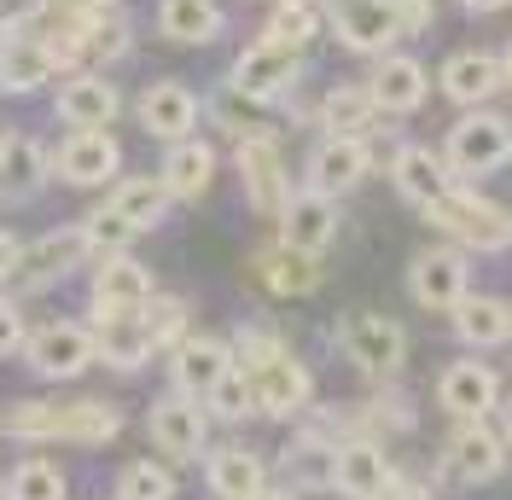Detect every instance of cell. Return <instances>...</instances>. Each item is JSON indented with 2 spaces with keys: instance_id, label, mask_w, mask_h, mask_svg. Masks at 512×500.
Instances as JSON below:
<instances>
[{
  "instance_id": "6da1fadb",
  "label": "cell",
  "mask_w": 512,
  "mask_h": 500,
  "mask_svg": "<svg viewBox=\"0 0 512 500\" xmlns=\"http://www.w3.org/2000/svg\"><path fill=\"white\" fill-rule=\"evenodd\" d=\"M431 221L443 227L448 239H460V245H472V250H507L512 245V216L501 204L478 198L472 187H448L431 204Z\"/></svg>"
},
{
  "instance_id": "7a4b0ae2",
  "label": "cell",
  "mask_w": 512,
  "mask_h": 500,
  "mask_svg": "<svg viewBox=\"0 0 512 500\" xmlns=\"http://www.w3.org/2000/svg\"><path fill=\"white\" fill-rule=\"evenodd\" d=\"M512 157V123L495 111H466L448 128V175H489Z\"/></svg>"
},
{
  "instance_id": "3957f363",
  "label": "cell",
  "mask_w": 512,
  "mask_h": 500,
  "mask_svg": "<svg viewBox=\"0 0 512 500\" xmlns=\"http://www.w3.org/2000/svg\"><path fill=\"white\" fill-rule=\"evenodd\" d=\"M338 349H344L350 367H361L367 378H390L408 361L402 326L384 320V314H344V320H338Z\"/></svg>"
},
{
  "instance_id": "277c9868",
  "label": "cell",
  "mask_w": 512,
  "mask_h": 500,
  "mask_svg": "<svg viewBox=\"0 0 512 500\" xmlns=\"http://www.w3.org/2000/svg\"><path fill=\"white\" fill-rule=\"evenodd\" d=\"M326 18H332V35H338L350 53H384V47L402 35L396 0H332Z\"/></svg>"
},
{
  "instance_id": "5b68a950",
  "label": "cell",
  "mask_w": 512,
  "mask_h": 500,
  "mask_svg": "<svg viewBox=\"0 0 512 500\" xmlns=\"http://www.w3.org/2000/svg\"><path fill=\"white\" fill-rule=\"evenodd\" d=\"M239 175H245V192L262 216H286V204L297 198L286 181V157L274 146V134H245L239 146Z\"/></svg>"
},
{
  "instance_id": "8992f818",
  "label": "cell",
  "mask_w": 512,
  "mask_h": 500,
  "mask_svg": "<svg viewBox=\"0 0 512 500\" xmlns=\"http://www.w3.org/2000/svg\"><path fill=\"white\" fill-rule=\"evenodd\" d=\"M94 338H99V361L117 367V373H140L152 361V326H146V309H94Z\"/></svg>"
},
{
  "instance_id": "52a82bcc",
  "label": "cell",
  "mask_w": 512,
  "mask_h": 500,
  "mask_svg": "<svg viewBox=\"0 0 512 500\" xmlns=\"http://www.w3.org/2000/svg\"><path fill=\"white\" fill-rule=\"evenodd\" d=\"M99 355V338L94 326H76V320H59V326H47V332H35L30 338V367L41 378H76L88 373Z\"/></svg>"
},
{
  "instance_id": "ba28073f",
  "label": "cell",
  "mask_w": 512,
  "mask_h": 500,
  "mask_svg": "<svg viewBox=\"0 0 512 500\" xmlns=\"http://www.w3.org/2000/svg\"><path fill=\"white\" fill-rule=\"evenodd\" d=\"M88 233L82 227H53V233H41V239H30L24 245V256H18V274L12 280L24 285V291H41V285H53L64 280L82 256H88Z\"/></svg>"
},
{
  "instance_id": "9c48e42d",
  "label": "cell",
  "mask_w": 512,
  "mask_h": 500,
  "mask_svg": "<svg viewBox=\"0 0 512 500\" xmlns=\"http://www.w3.org/2000/svg\"><path fill=\"white\" fill-rule=\"evenodd\" d=\"M309 367L297 361V355H274V361H262V367H251V396H256V413L262 419H291L297 407L309 402Z\"/></svg>"
},
{
  "instance_id": "30bf717a",
  "label": "cell",
  "mask_w": 512,
  "mask_h": 500,
  "mask_svg": "<svg viewBox=\"0 0 512 500\" xmlns=\"http://www.w3.org/2000/svg\"><path fill=\"white\" fill-rule=\"evenodd\" d=\"M297 70H303V53H286V47H268V41H256L251 53H239L233 64V94L239 99H280L297 82Z\"/></svg>"
},
{
  "instance_id": "8fae6325",
  "label": "cell",
  "mask_w": 512,
  "mask_h": 500,
  "mask_svg": "<svg viewBox=\"0 0 512 500\" xmlns=\"http://www.w3.org/2000/svg\"><path fill=\"white\" fill-rule=\"evenodd\" d=\"M140 128H146L152 140H169V146L192 140V128H198V99H192L187 82H152V88L140 94Z\"/></svg>"
},
{
  "instance_id": "7c38bea8",
  "label": "cell",
  "mask_w": 512,
  "mask_h": 500,
  "mask_svg": "<svg viewBox=\"0 0 512 500\" xmlns=\"http://www.w3.org/2000/svg\"><path fill=\"white\" fill-rule=\"evenodd\" d=\"M367 175V146H361V134H326L309 157V192L320 198H344Z\"/></svg>"
},
{
  "instance_id": "4fadbf2b",
  "label": "cell",
  "mask_w": 512,
  "mask_h": 500,
  "mask_svg": "<svg viewBox=\"0 0 512 500\" xmlns=\"http://www.w3.org/2000/svg\"><path fill=\"white\" fill-rule=\"evenodd\" d=\"M367 94H373V105H379V111H390V117H408V111H419V105H425V94H431L425 64L408 59V53H384V59L373 64V76H367Z\"/></svg>"
},
{
  "instance_id": "5bb4252c",
  "label": "cell",
  "mask_w": 512,
  "mask_h": 500,
  "mask_svg": "<svg viewBox=\"0 0 512 500\" xmlns=\"http://www.w3.org/2000/svg\"><path fill=\"white\" fill-rule=\"evenodd\" d=\"M152 442H158L169 460H198L204 454V407L192 396H158L152 402Z\"/></svg>"
},
{
  "instance_id": "9a60e30c",
  "label": "cell",
  "mask_w": 512,
  "mask_h": 500,
  "mask_svg": "<svg viewBox=\"0 0 512 500\" xmlns=\"http://www.w3.org/2000/svg\"><path fill=\"white\" fill-rule=\"evenodd\" d=\"M437 396H443V413H454L460 425H478L483 413L495 407V396H501V378L483 361H454L443 373V384H437Z\"/></svg>"
},
{
  "instance_id": "2e32d148",
  "label": "cell",
  "mask_w": 512,
  "mask_h": 500,
  "mask_svg": "<svg viewBox=\"0 0 512 500\" xmlns=\"http://www.w3.org/2000/svg\"><path fill=\"white\" fill-rule=\"evenodd\" d=\"M332 489H344L350 500H390L402 483L390 477V460H384L373 442H344L338 448V477Z\"/></svg>"
},
{
  "instance_id": "e0dca14e",
  "label": "cell",
  "mask_w": 512,
  "mask_h": 500,
  "mask_svg": "<svg viewBox=\"0 0 512 500\" xmlns=\"http://www.w3.org/2000/svg\"><path fill=\"white\" fill-rule=\"evenodd\" d=\"M117 163H123V152H117V140H111L105 128H76L59 152V169H64L70 187H99V181H111Z\"/></svg>"
},
{
  "instance_id": "ac0fdd59",
  "label": "cell",
  "mask_w": 512,
  "mask_h": 500,
  "mask_svg": "<svg viewBox=\"0 0 512 500\" xmlns=\"http://www.w3.org/2000/svg\"><path fill=\"white\" fill-rule=\"evenodd\" d=\"M408 285L425 309H454L466 297V256L460 250H425L408 268Z\"/></svg>"
},
{
  "instance_id": "d6986e66",
  "label": "cell",
  "mask_w": 512,
  "mask_h": 500,
  "mask_svg": "<svg viewBox=\"0 0 512 500\" xmlns=\"http://www.w3.org/2000/svg\"><path fill=\"white\" fill-rule=\"evenodd\" d=\"M286 245H297V250H309V256H320V250L332 245V233H338V198H320V192H297L286 204Z\"/></svg>"
},
{
  "instance_id": "ffe728a7",
  "label": "cell",
  "mask_w": 512,
  "mask_h": 500,
  "mask_svg": "<svg viewBox=\"0 0 512 500\" xmlns=\"http://www.w3.org/2000/svg\"><path fill=\"white\" fill-rule=\"evenodd\" d=\"M390 181H396L402 198H414L419 210H431V204L454 187V181H448V163L437 152H425V146H402V152L390 157Z\"/></svg>"
},
{
  "instance_id": "44dd1931",
  "label": "cell",
  "mask_w": 512,
  "mask_h": 500,
  "mask_svg": "<svg viewBox=\"0 0 512 500\" xmlns=\"http://www.w3.org/2000/svg\"><path fill=\"white\" fill-rule=\"evenodd\" d=\"M227 367H233V349L227 344H216V338H187V344L175 349V390L192 396V402H204L222 384Z\"/></svg>"
},
{
  "instance_id": "7402d4cb",
  "label": "cell",
  "mask_w": 512,
  "mask_h": 500,
  "mask_svg": "<svg viewBox=\"0 0 512 500\" xmlns=\"http://www.w3.org/2000/svg\"><path fill=\"white\" fill-rule=\"evenodd\" d=\"M256 280L268 285V291H280V297H303V291H315L320 285V268H315L309 250L274 239V245L256 250Z\"/></svg>"
},
{
  "instance_id": "603a6c76",
  "label": "cell",
  "mask_w": 512,
  "mask_h": 500,
  "mask_svg": "<svg viewBox=\"0 0 512 500\" xmlns=\"http://www.w3.org/2000/svg\"><path fill=\"white\" fill-rule=\"evenodd\" d=\"M448 314H454V338L472 349H495L512 338V303H501V297H472L466 291Z\"/></svg>"
},
{
  "instance_id": "cb8c5ba5",
  "label": "cell",
  "mask_w": 512,
  "mask_h": 500,
  "mask_svg": "<svg viewBox=\"0 0 512 500\" xmlns=\"http://www.w3.org/2000/svg\"><path fill=\"white\" fill-rule=\"evenodd\" d=\"M117 111H123V94L105 76H70L59 88V117L76 128H105Z\"/></svg>"
},
{
  "instance_id": "d4e9b609",
  "label": "cell",
  "mask_w": 512,
  "mask_h": 500,
  "mask_svg": "<svg viewBox=\"0 0 512 500\" xmlns=\"http://www.w3.org/2000/svg\"><path fill=\"white\" fill-rule=\"evenodd\" d=\"M146 303H152V274L117 250L94 274V309H146Z\"/></svg>"
},
{
  "instance_id": "484cf974",
  "label": "cell",
  "mask_w": 512,
  "mask_h": 500,
  "mask_svg": "<svg viewBox=\"0 0 512 500\" xmlns=\"http://www.w3.org/2000/svg\"><path fill=\"white\" fill-rule=\"evenodd\" d=\"M59 59L47 53V41H6L0 47V94H35L53 82Z\"/></svg>"
},
{
  "instance_id": "4316f807",
  "label": "cell",
  "mask_w": 512,
  "mask_h": 500,
  "mask_svg": "<svg viewBox=\"0 0 512 500\" xmlns=\"http://www.w3.org/2000/svg\"><path fill=\"white\" fill-rule=\"evenodd\" d=\"M158 30L181 47H204L222 35V6L216 0H158Z\"/></svg>"
},
{
  "instance_id": "83f0119b",
  "label": "cell",
  "mask_w": 512,
  "mask_h": 500,
  "mask_svg": "<svg viewBox=\"0 0 512 500\" xmlns=\"http://www.w3.org/2000/svg\"><path fill=\"white\" fill-rule=\"evenodd\" d=\"M495 88H507V82H501V59H489V53H454L443 64V94L454 105H483Z\"/></svg>"
},
{
  "instance_id": "f1b7e54d",
  "label": "cell",
  "mask_w": 512,
  "mask_h": 500,
  "mask_svg": "<svg viewBox=\"0 0 512 500\" xmlns=\"http://www.w3.org/2000/svg\"><path fill=\"white\" fill-rule=\"evenodd\" d=\"M210 181H216V152L204 140H181L163 152V187L175 198H198V192H210Z\"/></svg>"
},
{
  "instance_id": "f546056e",
  "label": "cell",
  "mask_w": 512,
  "mask_h": 500,
  "mask_svg": "<svg viewBox=\"0 0 512 500\" xmlns=\"http://www.w3.org/2000/svg\"><path fill=\"white\" fill-rule=\"evenodd\" d=\"M169 198H175V192L163 187V175H128V181H117L111 210H117L134 233H146V227H158V221H163Z\"/></svg>"
},
{
  "instance_id": "4dcf8cb0",
  "label": "cell",
  "mask_w": 512,
  "mask_h": 500,
  "mask_svg": "<svg viewBox=\"0 0 512 500\" xmlns=\"http://www.w3.org/2000/svg\"><path fill=\"white\" fill-rule=\"evenodd\" d=\"M262 477H268V466L256 460L251 448H216L210 454V489L222 500H256L262 495Z\"/></svg>"
},
{
  "instance_id": "1f68e13d",
  "label": "cell",
  "mask_w": 512,
  "mask_h": 500,
  "mask_svg": "<svg viewBox=\"0 0 512 500\" xmlns=\"http://www.w3.org/2000/svg\"><path fill=\"white\" fill-rule=\"evenodd\" d=\"M47 181V157L30 134H6L0 146V198H30Z\"/></svg>"
},
{
  "instance_id": "d6a6232c",
  "label": "cell",
  "mask_w": 512,
  "mask_h": 500,
  "mask_svg": "<svg viewBox=\"0 0 512 500\" xmlns=\"http://www.w3.org/2000/svg\"><path fill=\"white\" fill-rule=\"evenodd\" d=\"M123 431V419L105 402H76V407H53V442H82V448H99Z\"/></svg>"
},
{
  "instance_id": "836d02e7",
  "label": "cell",
  "mask_w": 512,
  "mask_h": 500,
  "mask_svg": "<svg viewBox=\"0 0 512 500\" xmlns=\"http://www.w3.org/2000/svg\"><path fill=\"white\" fill-rule=\"evenodd\" d=\"M448 466H454L460 483H489L501 471V442L489 437L483 425H460L454 442H448Z\"/></svg>"
},
{
  "instance_id": "e575fe53",
  "label": "cell",
  "mask_w": 512,
  "mask_h": 500,
  "mask_svg": "<svg viewBox=\"0 0 512 500\" xmlns=\"http://www.w3.org/2000/svg\"><path fill=\"white\" fill-rule=\"evenodd\" d=\"M373 94H367V82H338V88H326V99H320V123H326V134H361V128L373 123Z\"/></svg>"
},
{
  "instance_id": "d590c367",
  "label": "cell",
  "mask_w": 512,
  "mask_h": 500,
  "mask_svg": "<svg viewBox=\"0 0 512 500\" xmlns=\"http://www.w3.org/2000/svg\"><path fill=\"white\" fill-rule=\"evenodd\" d=\"M286 471L303 483V489H332V477H338V448L309 431L303 442H291L286 448Z\"/></svg>"
},
{
  "instance_id": "8d00e7d4",
  "label": "cell",
  "mask_w": 512,
  "mask_h": 500,
  "mask_svg": "<svg viewBox=\"0 0 512 500\" xmlns=\"http://www.w3.org/2000/svg\"><path fill=\"white\" fill-rule=\"evenodd\" d=\"M315 30H320V12L309 0H280L274 18H268V30H262V41L268 47H286V53H303L315 41Z\"/></svg>"
},
{
  "instance_id": "74e56055",
  "label": "cell",
  "mask_w": 512,
  "mask_h": 500,
  "mask_svg": "<svg viewBox=\"0 0 512 500\" xmlns=\"http://www.w3.org/2000/svg\"><path fill=\"white\" fill-rule=\"evenodd\" d=\"M204 407H210L216 419H233V425H239V419H251V413H256V396H251V373H245V367L233 361V367H227V373H222V384H216V390L204 396Z\"/></svg>"
},
{
  "instance_id": "f35d334b",
  "label": "cell",
  "mask_w": 512,
  "mask_h": 500,
  "mask_svg": "<svg viewBox=\"0 0 512 500\" xmlns=\"http://www.w3.org/2000/svg\"><path fill=\"white\" fill-rule=\"evenodd\" d=\"M6 500H64L59 466H47V460H18L12 483H6Z\"/></svg>"
},
{
  "instance_id": "ab89813d",
  "label": "cell",
  "mask_w": 512,
  "mask_h": 500,
  "mask_svg": "<svg viewBox=\"0 0 512 500\" xmlns=\"http://www.w3.org/2000/svg\"><path fill=\"white\" fill-rule=\"evenodd\" d=\"M117 500H175V477H169L158 460H134V466L117 477Z\"/></svg>"
},
{
  "instance_id": "60d3db41",
  "label": "cell",
  "mask_w": 512,
  "mask_h": 500,
  "mask_svg": "<svg viewBox=\"0 0 512 500\" xmlns=\"http://www.w3.org/2000/svg\"><path fill=\"white\" fill-rule=\"evenodd\" d=\"M146 326H152V338L158 344H187V303L181 297H152L146 303Z\"/></svg>"
},
{
  "instance_id": "b9f144b4",
  "label": "cell",
  "mask_w": 512,
  "mask_h": 500,
  "mask_svg": "<svg viewBox=\"0 0 512 500\" xmlns=\"http://www.w3.org/2000/svg\"><path fill=\"white\" fill-rule=\"evenodd\" d=\"M6 437L53 442V407H47V402H18L12 413H6Z\"/></svg>"
},
{
  "instance_id": "7bdbcfd3",
  "label": "cell",
  "mask_w": 512,
  "mask_h": 500,
  "mask_svg": "<svg viewBox=\"0 0 512 500\" xmlns=\"http://www.w3.org/2000/svg\"><path fill=\"white\" fill-rule=\"evenodd\" d=\"M82 233H88V245L123 250V239H128V233H134V227H128V221L117 216V210H111V204H105V210H94V216L82 221Z\"/></svg>"
},
{
  "instance_id": "ee69618b",
  "label": "cell",
  "mask_w": 512,
  "mask_h": 500,
  "mask_svg": "<svg viewBox=\"0 0 512 500\" xmlns=\"http://www.w3.org/2000/svg\"><path fill=\"white\" fill-rule=\"evenodd\" d=\"M280 355V338L274 332H262V326H245L239 332V367L251 373V367H262V361H274Z\"/></svg>"
},
{
  "instance_id": "f6af8a7d",
  "label": "cell",
  "mask_w": 512,
  "mask_h": 500,
  "mask_svg": "<svg viewBox=\"0 0 512 500\" xmlns=\"http://www.w3.org/2000/svg\"><path fill=\"white\" fill-rule=\"evenodd\" d=\"M12 349H24V314L0 303V355H12Z\"/></svg>"
},
{
  "instance_id": "bcb514c9",
  "label": "cell",
  "mask_w": 512,
  "mask_h": 500,
  "mask_svg": "<svg viewBox=\"0 0 512 500\" xmlns=\"http://www.w3.org/2000/svg\"><path fill=\"white\" fill-rule=\"evenodd\" d=\"M396 18H402V30H425L431 24V0H396Z\"/></svg>"
},
{
  "instance_id": "7dc6e473",
  "label": "cell",
  "mask_w": 512,
  "mask_h": 500,
  "mask_svg": "<svg viewBox=\"0 0 512 500\" xmlns=\"http://www.w3.org/2000/svg\"><path fill=\"white\" fill-rule=\"evenodd\" d=\"M18 256H24V245L0 227V280H12V274H18Z\"/></svg>"
},
{
  "instance_id": "c3c4849f",
  "label": "cell",
  "mask_w": 512,
  "mask_h": 500,
  "mask_svg": "<svg viewBox=\"0 0 512 500\" xmlns=\"http://www.w3.org/2000/svg\"><path fill=\"white\" fill-rule=\"evenodd\" d=\"M460 6H466V12H501L507 0H460Z\"/></svg>"
},
{
  "instance_id": "681fc988",
  "label": "cell",
  "mask_w": 512,
  "mask_h": 500,
  "mask_svg": "<svg viewBox=\"0 0 512 500\" xmlns=\"http://www.w3.org/2000/svg\"><path fill=\"white\" fill-rule=\"evenodd\" d=\"M501 82L512 88V41H507V53H501Z\"/></svg>"
},
{
  "instance_id": "f907efd6",
  "label": "cell",
  "mask_w": 512,
  "mask_h": 500,
  "mask_svg": "<svg viewBox=\"0 0 512 500\" xmlns=\"http://www.w3.org/2000/svg\"><path fill=\"white\" fill-rule=\"evenodd\" d=\"M390 500H431V495H425V489H396Z\"/></svg>"
},
{
  "instance_id": "816d5d0a",
  "label": "cell",
  "mask_w": 512,
  "mask_h": 500,
  "mask_svg": "<svg viewBox=\"0 0 512 500\" xmlns=\"http://www.w3.org/2000/svg\"><path fill=\"white\" fill-rule=\"evenodd\" d=\"M256 500H291V495H280V489H262V495H256Z\"/></svg>"
},
{
  "instance_id": "f5cc1de1",
  "label": "cell",
  "mask_w": 512,
  "mask_h": 500,
  "mask_svg": "<svg viewBox=\"0 0 512 500\" xmlns=\"http://www.w3.org/2000/svg\"><path fill=\"white\" fill-rule=\"evenodd\" d=\"M0 146H6V128H0Z\"/></svg>"
},
{
  "instance_id": "db71d44e",
  "label": "cell",
  "mask_w": 512,
  "mask_h": 500,
  "mask_svg": "<svg viewBox=\"0 0 512 500\" xmlns=\"http://www.w3.org/2000/svg\"><path fill=\"white\" fill-rule=\"evenodd\" d=\"M41 6H59V0H41Z\"/></svg>"
},
{
  "instance_id": "11a10c76",
  "label": "cell",
  "mask_w": 512,
  "mask_h": 500,
  "mask_svg": "<svg viewBox=\"0 0 512 500\" xmlns=\"http://www.w3.org/2000/svg\"><path fill=\"white\" fill-rule=\"evenodd\" d=\"M507 431H512V413H507Z\"/></svg>"
},
{
  "instance_id": "9f6ffc18",
  "label": "cell",
  "mask_w": 512,
  "mask_h": 500,
  "mask_svg": "<svg viewBox=\"0 0 512 500\" xmlns=\"http://www.w3.org/2000/svg\"><path fill=\"white\" fill-rule=\"evenodd\" d=\"M0 500H6V495H0Z\"/></svg>"
}]
</instances>
